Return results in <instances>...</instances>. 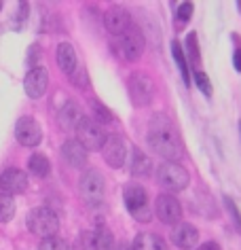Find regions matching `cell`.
Wrapping results in <instances>:
<instances>
[{
    "instance_id": "1",
    "label": "cell",
    "mask_w": 241,
    "mask_h": 250,
    "mask_svg": "<svg viewBox=\"0 0 241 250\" xmlns=\"http://www.w3.org/2000/svg\"><path fill=\"white\" fill-rule=\"evenodd\" d=\"M146 140L150 148L159 157H163L165 161H176L182 157L184 146H182V138L178 134L174 121L167 115H154L148 123V134Z\"/></svg>"
},
{
    "instance_id": "2",
    "label": "cell",
    "mask_w": 241,
    "mask_h": 250,
    "mask_svg": "<svg viewBox=\"0 0 241 250\" xmlns=\"http://www.w3.org/2000/svg\"><path fill=\"white\" fill-rule=\"evenodd\" d=\"M26 225H28V229L32 231L34 235L42 237V240L57 235V231H59V218H57V214H55L53 210H49V208L30 210L28 218H26Z\"/></svg>"
},
{
    "instance_id": "3",
    "label": "cell",
    "mask_w": 241,
    "mask_h": 250,
    "mask_svg": "<svg viewBox=\"0 0 241 250\" xmlns=\"http://www.w3.org/2000/svg\"><path fill=\"white\" fill-rule=\"evenodd\" d=\"M157 183L169 193H180L188 187L190 176L180 164H176V161H165L157 170Z\"/></svg>"
},
{
    "instance_id": "4",
    "label": "cell",
    "mask_w": 241,
    "mask_h": 250,
    "mask_svg": "<svg viewBox=\"0 0 241 250\" xmlns=\"http://www.w3.org/2000/svg\"><path fill=\"white\" fill-rule=\"evenodd\" d=\"M123 199H125L127 210L131 212V216L138 223H148L152 218L150 206H148V193L142 185H127L125 191H123Z\"/></svg>"
},
{
    "instance_id": "5",
    "label": "cell",
    "mask_w": 241,
    "mask_h": 250,
    "mask_svg": "<svg viewBox=\"0 0 241 250\" xmlns=\"http://www.w3.org/2000/svg\"><path fill=\"white\" fill-rule=\"evenodd\" d=\"M76 140L83 145L87 151H100V148H104V145H106L108 136L106 132H104V127L97 121H93V119L89 117H83L80 119V123L76 125Z\"/></svg>"
},
{
    "instance_id": "6",
    "label": "cell",
    "mask_w": 241,
    "mask_h": 250,
    "mask_svg": "<svg viewBox=\"0 0 241 250\" xmlns=\"http://www.w3.org/2000/svg\"><path fill=\"white\" fill-rule=\"evenodd\" d=\"M116 47H119V53H121L123 60L135 62V60L142 58V53H144L146 39H144V34H142V30L138 26H131L125 34L119 36V42H116Z\"/></svg>"
},
{
    "instance_id": "7",
    "label": "cell",
    "mask_w": 241,
    "mask_h": 250,
    "mask_svg": "<svg viewBox=\"0 0 241 250\" xmlns=\"http://www.w3.org/2000/svg\"><path fill=\"white\" fill-rule=\"evenodd\" d=\"M129 98L133 106H148L154 98V83L146 72H133L129 77Z\"/></svg>"
},
{
    "instance_id": "8",
    "label": "cell",
    "mask_w": 241,
    "mask_h": 250,
    "mask_svg": "<svg viewBox=\"0 0 241 250\" xmlns=\"http://www.w3.org/2000/svg\"><path fill=\"white\" fill-rule=\"evenodd\" d=\"M78 191L89 206H97L104 199V176L100 170H87L78 183Z\"/></svg>"
},
{
    "instance_id": "9",
    "label": "cell",
    "mask_w": 241,
    "mask_h": 250,
    "mask_svg": "<svg viewBox=\"0 0 241 250\" xmlns=\"http://www.w3.org/2000/svg\"><path fill=\"white\" fill-rule=\"evenodd\" d=\"M154 212H157L159 221L165 223V225H176L182 221V206L180 202L174 197V195H167V193H163V195L157 197V202H154Z\"/></svg>"
},
{
    "instance_id": "10",
    "label": "cell",
    "mask_w": 241,
    "mask_h": 250,
    "mask_svg": "<svg viewBox=\"0 0 241 250\" xmlns=\"http://www.w3.org/2000/svg\"><path fill=\"white\" fill-rule=\"evenodd\" d=\"M104 26L110 34L114 36H123L129 28L133 26L131 23V15L125 7H119V4H112L106 13H104Z\"/></svg>"
},
{
    "instance_id": "11",
    "label": "cell",
    "mask_w": 241,
    "mask_h": 250,
    "mask_svg": "<svg viewBox=\"0 0 241 250\" xmlns=\"http://www.w3.org/2000/svg\"><path fill=\"white\" fill-rule=\"evenodd\" d=\"M15 138L21 146H36L40 145L42 140V132H40V125L36 119L32 117H21L19 121L15 123Z\"/></svg>"
},
{
    "instance_id": "12",
    "label": "cell",
    "mask_w": 241,
    "mask_h": 250,
    "mask_svg": "<svg viewBox=\"0 0 241 250\" xmlns=\"http://www.w3.org/2000/svg\"><path fill=\"white\" fill-rule=\"evenodd\" d=\"M102 155H104V161H106L110 167H121L127 161V142H125V138L119 136V134L108 136L106 145H104V148H102Z\"/></svg>"
},
{
    "instance_id": "13",
    "label": "cell",
    "mask_w": 241,
    "mask_h": 250,
    "mask_svg": "<svg viewBox=\"0 0 241 250\" xmlns=\"http://www.w3.org/2000/svg\"><path fill=\"white\" fill-rule=\"evenodd\" d=\"M47 87H49V72L40 66L32 68V70L26 74V79H23V89H26L28 98H32V100L42 98V93L47 91Z\"/></svg>"
},
{
    "instance_id": "14",
    "label": "cell",
    "mask_w": 241,
    "mask_h": 250,
    "mask_svg": "<svg viewBox=\"0 0 241 250\" xmlns=\"http://www.w3.org/2000/svg\"><path fill=\"white\" fill-rule=\"evenodd\" d=\"M171 242L180 250H193L199 244V231L190 223H178L171 229Z\"/></svg>"
},
{
    "instance_id": "15",
    "label": "cell",
    "mask_w": 241,
    "mask_h": 250,
    "mask_svg": "<svg viewBox=\"0 0 241 250\" xmlns=\"http://www.w3.org/2000/svg\"><path fill=\"white\" fill-rule=\"evenodd\" d=\"M0 189H2L7 195H19L28 189V176L17 167H9L0 174Z\"/></svg>"
},
{
    "instance_id": "16",
    "label": "cell",
    "mask_w": 241,
    "mask_h": 250,
    "mask_svg": "<svg viewBox=\"0 0 241 250\" xmlns=\"http://www.w3.org/2000/svg\"><path fill=\"white\" fill-rule=\"evenodd\" d=\"M87 153L89 151L78 140H66L61 145V157L70 167H83L87 164Z\"/></svg>"
},
{
    "instance_id": "17",
    "label": "cell",
    "mask_w": 241,
    "mask_h": 250,
    "mask_svg": "<svg viewBox=\"0 0 241 250\" xmlns=\"http://www.w3.org/2000/svg\"><path fill=\"white\" fill-rule=\"evenodd\" d=\"M80 119H83V112H80V106L74 100H68L57 110V125L61 129H76Z\"/></svg>"
},
{
    "instance_id": "18",
    "label": "cell",
    "mask_w": 241,
    "mask_h": 250,
    "mask_svg": "<svg viewBox=\"0 0 241 250\" xmlns=\"http://www.w3.org/2000/svg\"><path fill=\"white\" fill-rule=\"evenodd\" d=\"M55 60H57V66L64 74H72L76 70V51H74V47L70 42H59Z\"/></svg>"
},
{
    "instance_id": "19",
    "label": "cell",
    "mask_w": 241,
    "mask_h": 250,
    "mask_svg": "<svg viewBox=\"0 0 241 250\" xmlns=\"http://www.w3.org/2000/svg\"><path fill=\"white\" fill-rule=\"evenodd\" d=\"M28 170L36 178H45V176H49V172H51V164H49V159L42 153H34L32 157L28 159Z\"/></svg>"
},
{
    "instance_id": "20",
    "label": "cell",
    "mask_w": 241,
    "mask_h": 250,
    "mask_svg": "<svg viewBox=\"0 0 241 250\" xmlns=\"http://www.w3.org/2000/svg\"><path fill=\"white\" fill-rule=\"evenodd\" d=\"M150 170H152L150 159H148L140 148H133L131 151V174L133 176H148Z\"/></svg>"
},
{
    "instance_id": "21",
    "label": "cell",
    "mask_w": 241,
    "mask_h": 250,
    "mask_svg": "<svg viewBox=\"0 0 241 250\" xmlns=\"http://www.w3.org/2000/svg\"><path fill=\"white\" fill-rule=\"evenodd\" d=\"M72 250H100L95 231H83V233H78L72 244Z\"/></svg>"
},
{
    "instance_id": "22",
    "label": "cell",
    "mask_w": 241,
    "mask_h": 250,
    "mask_svg": "<svg viewBox=\"0 0 241 250\" xmlns=\"http://www.w3.org/2000/svg\"><path fill=\"white\" fill-rule=\"evenodd\" d=\"M171 53H174V60H176V64L178 68H180V74H182V79H184V83H190V74H188V64H186V58H184V51H182V47H180V42L174 41L171 42Z\"/></svg>"
},
{
    "instance_id": "23",
    "label": "cell",
    "mask_w": 241,
    "mask_h": 250,
    "mask_svg": "<svg viewBox=\"0 0 241 250\" xmlns=\"http://www.w3.org/2000/svg\"><path fill=\"white\" fill-rule=\"evenodd\" d=\"M15 216V199L2 193L0 195V223H9Z\"/></svg>"
},
{
    "instance_id": "24",
    "label": "cell",
    "mask_w": 241,
    "mask_h": 250,
    "mask_svg": "<svg viewBox=\"0 0 241 250\" xmlns=\"http://www.w3.org/2000/svg\"><path fill=\"white\" fill-rule=\"evenodd\" d=\"M70 248H72L70 244H68L66 240H61V237H57V235L42 240L40 246H38V250H70Z\"/></svg>"
},
{
    "instance_id": "25",
    "label": "cell",
    "mask_w": 241,
    "mask_h": 250,
    "mask_svg": "<svg viewBox=\"0 0 241 250\" xmlns=\"http://www.w3.org/2000/svg\"><path fill=\"white\" fill-rule=\"evenodd\" d=\"M142 244H144L142 250H169L167 242L161 235H146V237H142Z\"/></svg>"
},
{
    "instance_id": "26",
    "label": "cell",
    "mask_w": 241,
    "mask_h": 250,
    "mask_svg": "<svg viewBox=\"0 0 241 250\" xmlns=\"http://www.w3.org/2000/svg\"><path fill=\"white\" fill-rule=\"evenodd\" d=\"M95 235H97V246H100V250H110L112 248L114 237H112V233H110L108 227H97Z\"/></svg>"
},
{
    "instance_id": "27",
    "label": "cell",
    "mask_w": 241,
    "mask_h": 250,
    "mask_svg": "<svg viewBox=\"0 0 241 250\" xmlns=\"http://www.w3.org/2000/svg\"><path fill=\"white\" fill-rule=\"evenodd\" d=\"M186 49H188L190 62H193V64H199L201 55H199V47H197V36L195 34H188L186 36Z\"/></svg>"
},
{
    "instance_id": "28",
    "label": "cell",
    "mask_w": 241,
    "mask_h": 250,
    "mask_svg": "<svg viewBox=\"0 0 241 250\" xmlns=\"http://www.w3.org/2000/svg\"><path fill=\"white\" fill-rule=\"evenodd\" d=\"M195 83H197V87L205 93V96H212V83H209V77L205 72H195Z\"/></svg>"
},
{
    "instance_id": "29",
    "label": "cell",
    "mask_w": 241,
    "mask_h": 250,
    "mask_svg": "<svg viewBox=\"0 0 241 250\" xmlns=\"http://www.w3.org/2000/svg\"><path fill=\"white\" fill-rule=\"evenodd\" d=\"M93 110H95V117L100 119V125H104V123H110L112 121V112H110L106 106L104 104H100V102H93Z\"/></svg>"
},
{
    "instance_id": "30",
    "label": "cell",
    "mask_w": 241,
    "mask_h": 250,
    "mask_svg": "<svg viewBox=\"0 0 241 250\" xmlns=\"http://www.w3.org/2000/svg\"><path fill=\"white\" fill-rule=\"evenodd\" d=\"M190 15H193V4H190V2H182L180 7H178V13H176L178 21H180V23H186V21L190 20Z\"/></svg>"
},
{
    "instance_id": "31",
    "label": "cell",
    "mask_w": 241,
    "mask_h": 250,
    "mask_svg": "<svg viewBox=\"0 0 241 250\" xmlns=\"http://www.w3.org/2000/svg\"><path fill=\"white\" fill-rule=\"evenodd\" d=\"M224 204H226V210H228V214L233 216L235 225H237V229L241 231V216H239V210H237V206L233 204V199H231V197H224Z\"/></svg>"
},
{
    "instance_id": "32",
    "label": "cell",
    "mask_w": 241,
    "mask_h": 250,
    "mask_svg": "<svg viewBox=\"0 0 241 250\" xmlns=\"http://www.w3.org/2000/svg\"><path fill=\"white\" fill-rule=\"evenodd\" d=\"M70 81L76 87H85V85H87V72H85V70H74L70 74Z\"/></svg>"
},
{
    "instance_id": "33",
    "label": "cell",
    "mask_w": 241,
    "mask_h": 250,
    "mask_svg": "<svg viewBox=\"0 0 241 250\" xmlns=\"http://www.w3.org/2000/svg\"><path fill=\"white\" fill-rule=\"evenodd\" d=\"M233 64H235V70L241 72V49L237 47L235 49V55H233Z\"/></svg>"
},
{
    "instance_id": "34",
    "label": "cell",
    "mask_w": 241,
    "mask_h": 250,
    "mask_svg": "<svg viewBox=\"0 0 241 250\" xmlns=\"http://www.w3.org/2000/svg\"><path fill=\"white\" fill-rule=\"evenodd\" d=\"M195 250H222L216 242H205V244H201V246H197Z\"/></svg>"
},
{
    "instance_id": "35",
    "label": "cell",
    "mask_w": 241,
    "mask_h": 250,
    "mask_svg": "<svg viewBox=\"0 0 241 250\" xmlns=\"http://www.w3.org/2000/svg\"><path fill=\"white\" fill-rule=\"evenodd\" d=\"M239 127H241V125H239Z\"/></svg>"
}]
</instances>
